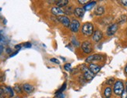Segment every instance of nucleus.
Returning a JSON list of instances; mask_svg holds the SVG:
<instances>
[{
    "label": "nucleus",
    "instance_id": "obj_20",
    "mask_svg": "<svg viewBox=\"0 0 127 98\" xmlns=\"http://www.w3.org/2000/svg\"><path fill=\"white\" fill-rule=\"evenodd\" d=\"M5 94H6V90H5V89L2 88V87H0V98H5Z\"/></svg>",
    "mask_w": 127,
    "mask_h": 98
},
{
    "label": "nucleus",
    "instance_id": "obj_16",
    "mask_svg": "<svg viewBox=\"0 0 127 98\" xmlns=\"http://www.w3.org/2000/svg\"><path fill=\"white\" fill-rule=\"evenodd\" d=\"M104 13V8L103 6H97L95 10V13L97 16H101Z\"/></svg>",
    "mask_w": 127,
    "mask_h": 98
},
{
    "label": "nucleus",
    "instance_id": "obj_34",
    "mask_svg": "<svg viewBox=\"0 0 127 98\" xmlns=\"http://www.w3.org/2000/svg\"><path fill=\"white\" fill-rule=\"evenodd\" d=\"M6 52H7L8 54H10L11 52H12V49H10V48H7V49H6Z\"/></svg>",
    "mask_w": 127,
    "mask_h": 98
},
{
    "label": "nucleus",
    "instance_id": "obj_9",
    "mask_svg": "<svg viewBox=\"0 0 127 98\" xmlns=\"http://www.w3.org/2000/svg\"><path fill=\"white\" fill-rule=\"evenodd\" d=\"M92 35H93V37H92L93 41H95V42H98L102 38V37H103V33L101 30H95V32H94V34Z\"/></svg>",
    "mask_w": 127,
    "mask_h": 98
},
{
    "label": "nucleus",
    "instance_id": "obj_8",
    "mask_svg": "<svg viewBox=\"0 0 127 98\" xmlns=\"http://www.w3.org/2000/svg\"><path fill=\"white\" fill-rule=\"evenodd\" d=\"M119 28V25L118 24H113L110 26L108 30H107V35L108 36H112L115 34V32L117 31Z\"/></svg>",
    "mask_w": 127,
    "mask_h": 98
},
{
    "label": "nucleus",
    "instance_id": "obj_10",
    "mask_svg": "<svg viewBox=\"0 0 127 98\" xmlns=\"http://www.w3.org/2000/svg\"><path fill=\"white\" fill-rule=\"evenodd\" d=\"M89 69L91 70V72L94 74H97L99 71L101 70V66H99V65H95V64H93V63H91L90 65H89Z\"/></svg>",
    "mask_w": 127,
    "mask_h": 98
},
{
    "label": "nucleus",
    "instance_id": "obj_14",
    "mask_svg": "<svg viewBox=\"0 0 127 98\" xmlns=\"http://www.w3.org/2000/svg\"><path fill=\"white\" fill-rule=\"evenodd\" d=\"M69 1L68 0H59V1H56V4L57 5V7L61 9L62 7H65L68 5Z\"/></svg>",
    "mask_w": 127,
    "mask_h": 98
},
{
    "label": "nucleus",
    "instance_id": "obj_26",
    "mask_svg": "<svg viewBox=\"0 0 127 98\" xmlns=\"http://www.w3.org/2000/svg\"><path fill=\"white\" fill-rule=\"evenodd\" d=\"M121 98H127V91L123 90V92L121 94Z\"/></svg>",
    "mask_w": 127,
    "mask_h": 98
},
{
    "label": "nucleus",
    "instance_id": "obj_15",
    "mask_svg": "<svg viewBox=\"0 0 127 98\" xmlns=\"http://www.w3.org/2000/svg\"><path fill=\"white\" fill-rule=\"evenodd\" d=\"M96 4V2L95 1H93V2H89L87 4H86L84 7V11H88V10H91L94 6Z\"/></svg>",
    "mask_w": 127,
    "mask_h": 98
},
{
    "label": "nucleus",
    "instance_id": "obj_23",
    "mask_svg": "<svg viewBox=\"0 0 127 98\" xmlns=\"http://www.w3.org/2000/svg\"><path fill=\"white\" fill-rule=\"evenodd\" d=\"M65 88H66V83H64L63 85V86L56 92V94H61V93H63L65 90Z\"/></svg>",
    "mask_w": 127,
    "mask_h": 98
},
{
    "label": "nucleus",
    "instance_id": "obj_22",
    "mask_svg": "<svg viewBox=\"0 0 127 98\" xmlns=\"http://www.w3.org/2000/svg\"><path fill=\"white\" fill-rule=\"evenodd\" d=\"M6 93H9V97H11L13 96V89L11 88L10 86L6 87Z\"/></svg>",
    "mask_w": 127,
    "mask_h": 98
},
{
    "label": "nucleus",
    "instance_id": "obj_38",
    "mask_svg": "<svg viewBox=\"0 0 127 98\" xmlns=\"http://www.w3.org/2000/svg\"><path fill=\"white\" fill-rule=\"evenodd\" d=\"M0 10H1V8H0Z\"/></svg>",
    "mask_w": 127,
    "mask_h": 98
},
{
    "label": "nucleus",
    "instance_id": "obj_33",
    "mask_svg": "<svg viewBox=\"0 0 127 98\" xmlns=\"http://www.w3.org/2000/svg\"><path fill=\"white\" fill-rule=\"evenodd\" d=\"M19 52V51H16V52H14V53H13V54H10V56L9 57H13L14 55H16V54H17V53Z\"/></svg>",
    "mask_w": 127,
    "mask_h": 98
},
{
    "label": "nucleus",
    "instance_id": "obj_1",
    "mask_svg": "<svg viewBox=\"0 0 127 98\" xmlns=\"http://www.w3.org/2000/svg\"><path fill=\"white\" fill-rule=\"evenodd\" d=\"M82 33L85 36H91L94 33V25L91 23H85L82 26Z\"/></svg>",
    "mask_w": 127,
    "mask_h": 98
},
{
    "label": "nucleus",
    "instance_id": "obj_7",
    "mask_svg": "<svg viewBox=\"0 0 127 98\" xmlns=\"http://www.w3.org/2000/svg\"><path fill=\"white\" fill-rule=\"evenodd\" d=\"M58 20L65 27H69L70 25V20L66 16H58Z\"/></svg>",
    "mask_w": 127,
    "mask_h": 98
},
{
    "label": "nucleus",
    "instance_id": "obj_21",
    "mask_svg": "<svg viewBox=\"0 0 127 98\" xmlns=\"http://www.w3.org/2000/svg\"><path fill=\"white\" fill-rule=\"evenodd\" d=\"M14 90L17 93V94H20V93H22V88L21 86L19 85V84H16L15 86H14Z\"/></svg>",
    "mask_w": 127,
    "mask_h": 98
},
{
    "label": "nucleus",
    "instance_id": "obj_2",
    "mask_svg": "<svg viewBox=\"0 0 127 98\" xmlns=\"http://www.w3.org/2000/svg\"><path fill=\"white\" fill-rule=\"evenodd\" d=\"M124 90V84L123 81L118 80L114 84V89L113 91L116 95H121Z\"/></svg>",
    "mask_w": 127,
    "mask_h": 98
},
{
    "label": "nucleus",
    "instance_id": "obj_31",
    "mask_svg": "<svg viewBox=\"0 0 127 98\" xmlns=\"http://www.w3.org/2000/svg\"><path fill=\"white\" fill-rule=\"evenodd\" d=\"M120 2L122 3V5H124V6H127V0H123V1H120Z\"/></svg>",
    "mask_w": 127,
    "mask_h": 98
},
{
    "label": "nucleus",
    "instance_id": "obj_3",
    "mask_svg": "<svg viewBox=\"0 0 127 98\" xmlns=\"http://www.w3.org/2000/svg\"><path fill=\"white\" fill-rule=\"evenodd\" d=\"M81 48L83 51L86 54H90L92 51V44L89 41H85L83 42L82 45H81Z\"/></svg>",
    "mask_w": 127,
    "mask_h": 98
},
{
    "label": "nucleus",
    "instance_id": "obj_25",
    "mask_svg": "<svg viewBox=\"0 0 127 98\" xmlns=\"http://www.w3.org/2000/svg\"><path fill=\"white\" fill-rule=\"evenodd\" d=\"M50 61L52 62H54V63H56V64H60V62H59V60H58L57 58H52L50 59Z\"/></svg>",
    "mask_w": 127,
    "mask_h": 98
},
{
    "label": "nucleus",
    "instance_id": "obj_11",
    "mask_svg": "<svg viewBox=\"0 0 127 98\" xmlns=\"http://www.w3.org/2000/svg\"><path fill=\"white\" fill-rule=\"evenodd\" d=\"M23 90L27 93V94H31V93L34 92V86H32L29 83H25L23 85Z\"/></svg>",
    "mask_w": 127,
    "mask_h": 98
},
{
    "label": "nucleus",
    "instance_id": "obj_27",
    "mask_svg": "<svg viewBox=\"0 0 127 98\" xmlns=\"http://www.w3.org/2000/svg\"><path fill=\"white\" fill-rule=\"evenodd\" d=\"M107 84H108V85H112V83H114V79L113 78H111V79H108V80H107Z\"/></svg>",
    "mask_w": 127,
    "mask_h": 98
},
{
    "label": "nucleus",
    "instance_id": "obj_30",
    "mask_svg": "<svg viewBox=\"0 0 127 98\" xmlns=\"http://www.w3.org/2000/svg\"><path fill=\"white\" fill-rule=\"evenodd\" d=\"M78 2H79V3H80V4L84 5V4H87V3L89 2V1H87V0H79Z\"/></svg>",
    "mask_w": 127,
    "mask_h": 98
},
{
    "label": "nucleus",
    "instance_id": "obj_17",
    "mask_svg": "<svg viewBox=\"0 0 127 98\" xmlns=\"http://www.w3.org/2000/svg\"><path fill=\"white\" fill-rule=\"evenodd\" d=\"M64 10L65 11H63V12L66 15H71V14H73L74 13L73 9V7H72V6H67Z\"/></svg>",
    "mask_w": 127,
    "mask_h": 98
},
{
    "label": "nucleus",
    "instance_id": "obj_32",
    "mask_svg": "<svg viewBox=\"0 0 127 98\" xmlns=\"http://www.w3.org/2000/svg\"><path fill=\"white\" fill-rule=\"evenodd\" d=\"M15 48H16V49H17V51H19L20 49L21 48V45H16V46H15Z\"/></svg>",
    "mask_w": 127,
    "mask_h": 98
},
{
    "label": "nucleus",
    "instance_id": "obj_12",
    "mask_svg": "<svg viewBox=\"0 0 127 98\" xmlns=\"http://www.w3.org/2000/svg\"><path fill=\"white\" fill-rule=\"evenodd\" d=\"M84 12L85 11L84 8H81V7H77L74 9V14L77 17H83L84 15Z\"/></svg>",
    "mask_w": 127,
    "mask_h": 98
},
{
    "label": "nucleus",
    "instance_id": "obj_6",
    "mask_svg": "<svg viewBox=\"0 0 127 98\" xmlns=\"http://www.w3.org/2000/svg\"><path fill=\"white\" fill-rule=\"evenodd\" d=\"M103 59V56L101 54H93V55H90L87 57L85 60V62L87 63H91L95 61H101Z\"/></svg>",
    "mask_w": 127,
    "mask_h": 98
},
{
    "label": "nucleus",
    "instance_id": "obj_19",
    "mask_svg": "<svg viewBox=\"0 0 127 98\" xmlns=\"http://www.w3.org/2000/svg\"><path fill=\"white\" fill-rule=\"evenodd\" d=\"M112 95V89L110 87H107V88L104 90V96L106 97H109Z\"/></svg>",
    "mask_w": 127,
    "mask_h": 98
},
{
    "label": "nucleus",
    "instance_id": "obj_37",
    "mask_svg": "<svg viewBox=\"0 0 127 98\" xmlns=\"http://www.w3.org/2000/svg\"><path fill=\"white\" fill-rule=\"evenodd\" d=\"M126 90L127 91V83H126Z\"/></svg>",
    "mask_w": 127,
    "mask_h": 98
},
{
    "label": "nucleus",
    "instance_id": "obj_39",
    "mask_svg": "<svg viewBox=\"0 0 127 98\" xmlns=\"http://www.w3.org/2000/svg\"><path fill=\"white\" fill-rule=\"evenodd\" d=\"M106 98H109V97H106Z\"/></svg>",
    "mask_w": 127,
    "mask_h": 98
},
{
    "label": "nucleus",
    "instance_id": "obj_18",
    "mask_svg": "<svg viewBox=\"0 0 127 98\" xmlns=\"http://www.w3.org/2000/svg\"><path fill=\"white\" fill-rule=\"evenodd\" d=\"M126 20H127V16L126 15H123L119 17V19L118 20V23L119 24H124L126 22Z\"/></svg>",
    "mask_w": 127,
    "mask_h": 98
},
{
    "label": "nucleus",
    "instance_id": "obj_4",
    "mask_svg": "<svg viewBox=\"0 0 127 98\" xmlns=\"http://www.w3.org/2000/svg\"><path fill=\"white\" fill-rule=\"evenodd\" d=\"M80 24L77 20H73L70 22L69 29L72 32H73V33L78 32L79 29H80Z\"/></svg>",
    "mask_w": 127,
    "mask_h": 98
},
{
    "label": "nucleus",
    "instance_id": "obj_13",
    "mask_svg": "<svg viewBox=\"0 0 127 98\" xmlns=\"http://www.w3.org/2000/svg\"><path fill=\"white\" fill-rule=\"evenodd\" d=\"M52 13L54 16H63L64 14L63 10H62L59 7H53L52 8Z\"/></svg>",
    "mask_w": 127,
    "mask_h": 98
},
{
    "label": "nucleus",
    "instance_id": "obj_24",
    "mask_svg": "<svg viewBox=\"0 0 127 98\" xmlns=\"http://www.w3.org/2000/svg\"><path fill=\"white\" fill-rule=\"evenodd\" d=\"M64 69L66 70V71H70V69H71V64H69V63H67V64H65V65H64Z\"/></svg>",
    "mask_w": 127,
    "mask_h": 98
},
{
    "label": "nucleus",
    "instance_id": "obj_36",
    "mask_svg": "<svg viewBox=\"0 0 127 98\" xmlns=\"http://www.w3.org/2000/svg\"><path fill=\"white\" fill-rule=\"evenodd\" d=\"M125 72H126V73L127 74V65H126V68H125Z\"/></svg>",
    "mask_w": 127,
    "mask_h": 98
},
{
    "label": "nucleus",
    "instance_id": "obj_5",
    "mask_svg": "<svg viewBox=\"0 0 127 98\" xmlns=\"http://www.w3.org/2000/svg\"><path fill=\"white\" fill-rule=\"evenodd\" d=\"M82 70L84 71V78L87 80H91L94 77H95V74L92 73L89 69L85 67V66H84V65H83V67H82Z\"/></svg>",
    "mask_w": 127,
    "mask_h": 98
},
{
    "label": "nucleus",
    "instance_id": "obj_29",
    "mask_svg": "<svg viewBox=\"0 0 127 98\" xmlns=\"http://www.w3.org/2000/svg\"><path fill=\"white\" fill-rule=\"evenodd\" d=\"M56 98H65V95L61 93V94H56Z\"/></svg>",
    "mask_w": 127,
    "mask_h": 98
},
{
    "label": "nucleus",
    "instance_id": "obj_28",
    "mask_svg": "<svg viewBox=\"0 0 127 98\" xmlns=\"http://www.w3.org/2000/svg\"><path fill=\"white\" fill-rule=\"evenodd\" d=\"M24 46L25 48H31V44L29 43V42H27V43L24 44Z\"/></svg>",
    "mask_w": 127,
    "mask_h": 98
},
{
    "label": "nucleus",
    "instance_id": "obj_35",
    "mask_svg": "<svg viewBox=\"0 0 127 98\" xmlns=\"http://www.w3.org/2000/svg\"><path fill=\"white\" fill-rule=\"evenodd\" d=\"M2 51H3V46L2 45H0V54H2Z\"/></svg>",
    "mask_w": 127,
    "mask_h": 98
}]
</instances>
